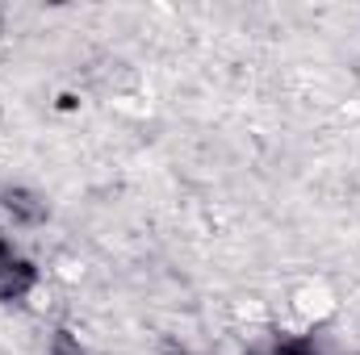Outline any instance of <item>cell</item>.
<instances>
[{
    "mask_svg": "<svg viewBox=\"0 0 360 355\" xmlns=\"http://www.w3.org/2000/svg\"><path fill=\"white\" fill-rule=\"evenodd\" d=\"M331 309H335V301H331L327 288H314V284H310V288L297 293V314H302L306 322H323Z\"/></svg>",
    "mask_w": 360,
    "mask_h": 355,
    "instance_id": "7a4b0ae2",
    "label": "cell"
},
{
    "mask_svg": "<svg viewBox=\"0 0 360 355\" xmlns=\"http://www.w3.org/2000/svg\"><path fill=\"white\" fill-rule=\"evenodd\" d=\"M46 355H84V351H80V343H76V339H72L68 330H59V335H55V343H51V351H46Z\"/></svg>",
    "mask_w": 360,
    "mask_h": 355,
    "instance_id": "277c9868",
    "label": "cell"
},
{
    "mask_svg": "<svg viewBox=\"0 0 360 355\" xmlns=\"http://www.w3.org/2000/svg\"><path fill=\"white\" fill-rule=\"evenodd\" d=\"M0 205H4L8 217H17V222H25V226H34V222L46 217V201H38L30 188H4Z\"/></svg>",
    "mask_w": 360,
    "mask_h": 355,
    "instance_id": "6da1fadb",
    "label": "cell"
},
{
    "mask_svg": "<svg viewBox=\"0 0 360 355\" xmlns=\"http://www.w3.org/2000/svg\"><path fill=\"white\" fill-rule=\"evenodd\" d=\"M269 355H319L310 335H276Z\"/></svg>",
    "mask_w": 360,
    "mask_h": 355,
    "instance_id": "3957f363",
    "label": "cell"
}]
</instances>
